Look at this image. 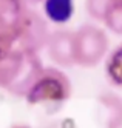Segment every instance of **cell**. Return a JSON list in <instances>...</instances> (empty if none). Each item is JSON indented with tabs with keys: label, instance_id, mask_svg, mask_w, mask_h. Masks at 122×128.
Masks as SVG:
<instances>
[{
	"label": "cell",
	"instance_id": "cell-1",
	"mask_svg": "<svg viewBox=\"0 0 122 128\" xmlns=\"http://www.w3.org/2000/svg\"><path fill=\"white\" fill-rule=\"evenodd\" d=\"M76 45V63L83 66H94L102 60L108 50L107 34L91 25H85L74 32Z\"/></svg>",
	"mask_w": 122,
	"mask_h": 128
},
{
	"label": "cell",
	"instance_id": "cell-2",
	"mask_svg": "<svg viewBox=\"0 0 122 128\" xmlns=\"http://www.w3.org/2000/svg\"><path fill=\"white\" fill-rule=\"evenodd\" d=\"M70 94L68 79L62 72L53 71L51 68L37 77L34 85L28 91V99L31 104H62Z\"/></svg>",
	"mask_w": 122,
	"mask_h": 128
},
{
	"label": "cell",
	"instance_id": "cell-3",
	"mask_svg": "<svg viewBox=\"0 0 122 128\" xmlns=\"http://www.w3.org/2000/svg\"><path fill=\"white\" fill-rule=\"evenodd\" d=\"M50 57L60 66H70L76 63V45L74 32L67 30L54 31L46 42Z\"/></svg>",
	"mask_w": 122,
	"mask_h": 128
},
{
	"label": "cell",
	"instance_id": "cell-4",
	"mask_svg": "<svg viewBox=\"0 0 122 128\" xmlns=\"http://www.w3.org/2000/svg\"><path fill=\"white\" fill-rule=\"evenodd\" d=\"M97 117L104 128H122V99L114 93H104L99 97Z\"/></svg>",
	"mask_w": 122,
	"mask_h": 128
},
{
	"label": "cell",
	"instance_id": "cell-5",
	"mask_svg": "<svg viewBox=\"0 0 122 128\" xmlns=\"http://www.w3.org/2000/svg\"><path fill=\"white\" fill-rule=\"evenodd\" d=\"M48 19L56 23H65L73 16V0H43Z\"/></svg>",
	"mask_w": 122,
	"mask_h": 128
},
{
	"label": "cell",
	"instance_id": "cell-6",
	"mask_svg": "<svg viewBox=\"0 0 122 128\" xmlns=\"http://www.w3.org/2000/svg\"><path fill=\"white\" fill-rule=\"evenodd\" d=\"M107 76L111 84L122 86V48H117L107 60Z\"/></svg>",
	"mask_w": 122,
	"mask_h": 128
},
{
	"label": "cell",
	"instance_id": "cell-7",
	"mask_svg": "<svg viewBox=\"0 0 122 128\" xmlns=\"http://www.w3.org/2000/svg\"><path fill=\"white\" fill-rule=\"evenodd\" d=\"M104 22L116 34H122V0H116L105 16Z\"/></svg>",
	"mask_w": 122,
	"mask_h": 128
},
{
	"label": "cell",
	"instance_id": "cell-8",
	"mask_svg": "<svg viewBox=\"0 0 122 128\" xmlns=\"http://www.w3.org/2000/svg\"><path fill=\"white\" fill-rule=\"evenodd\" d=\"M116 0H87V11L94 20H104Z\"/></svg>",
	"mask_w": 122,
	"mask_h": 128
},
{
	"label": "cell",
	"instance_id": "cell-9",
	"mask_svg": "<svg viewBox=\"0 0 122 128\" xmlns=\"http://www.w3.org/2000/svg\"><path fill=\"white\" fill-rule=\"evenodd\" d=\"M25 3H39V2H43V0H23Z\"/></svg>",
	"mask_w": 122,
	"mask_h": 128
}]
</instances>
